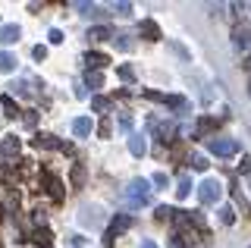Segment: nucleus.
<instances>
[{
    "label": "nucleus",
    "instance_id": "obj_1",
    "mask_svg": "<svg viewBox=\"0 0 251 248\" xmlns=\"http://www.w3.org/2000/svg\"><path fill=\"white\" fill-rule=\"evenodd\" d=\"M126 198H129L132 204H148V201H151V182L148 179H132L129 189H126Z\"/></svg>",
    "mask_w": 251,
    "mask_h": 248
},
{
    "label": "nucleus",
    "instance_id": "obj_2",
    "mask_svg": "<svg viewBox=\"0 0 251 248\" xmlns=\"http://www.w3.org/2000/svg\"><path fill=\"white\" fill-rule=\"evenodd\" d=\"M207 151L217 154V157H235V154H239V142H235V138H210Z\"/></svg>",
    "mask_w": 251,
    "mask_h": 248
},
{
    "label": "nucleus",
    "instance_id": "obj_3",
    "mask_svg": "<svg viewBox=\"0 0 251 248\" xmlns=\"http://www.w3.org/2000/svg\"><path fill=\"white\" fill-rule=\"evenodd\" d=\"M198 198H201V204H217V201L223 198V185L217 179H204L198 185Z\"/></svg>",
    "mask_w": 251,
    "mask_h": 248
},
{
    "label": "nucleus",
    "instance_id": "obj_4",
    "mask_svg": "<svg viewBox=\"0 0 251 248\" xmlns=\"http://www.w3.org/2000/svg\"><path fill=\"white\" fill-rule=\"evenodd\" d=\"M35 148H50V151H63L69 148L66 142H60L57 135H35Z\"/></svg>",
    "mask_w": 251,
    "mask_h": 248
},
{
    "label": "nucleus",
    "instance_id": "obj_5",
    "mask_svg": "<svg viewBox=\"0 0 251 248\" xmlns=\"http://www.w3.org/2000/svg\"><path fill=\"white\" fill-rule=\"evenodd\" d=\"M44 182H47V192H50V198L53 201H63V185H60V179L53 173H44Z\"/></svg>",
    "mask_w": 251,
    "mask_h": 248
},
{
    "label": "nucleus",
    "instance_id": "obj_6",
    "mask_svg": "<svg viewBox=\"0 0 251 248\" xmlns=\"http://www.w3.org/2000/svg\"><path fill=\"white\" fill-rule=\"evenodd\" d=\"M129 151L135 154V157H145V151H148V145H145V135L132 132V135H129Z\"/></svg>",
    "mask_w": 251,
    "mask_h": 248
},
{
    "label": "nucleus",
    "instance_id": "obj_7",
    "mask_svg": "<svg viewBox=\"0 0 251 248\" xmlns=\"http://www.w3.org/2000/svg\"><path fill=\"white\" fill-rule=\"evenodd\" d=\"M0 151L10 154V157L19 154V138H16V135H3V138H0Z\"/></svg>",
    "mask_w": 251,
    "mask_h": 248
},
{
    "label": "nucleus",
    "instance_id": "obj_8",
    "mask_svg": "<svg viewBox=\"0 0 251 248\" xmlns=\"http://www.w3.org/2000/svg\"><path fill=\"white\" fill-rule=\"evenodd\" d=\"M132 226V217H113V223H110V236H116V232H126V229H129Z\"/></svg>",
    "mask_w": 251,
    "mask_h": 248
},
{
    "label": "nucleus",
    "instance_id": "obj_9",
    "mask_svg": "<svg viewBox=\"0 0 251 248\" xmlns=\"http://www.w3.org/2000/svg\"><path fill=\"white\" fill-rule=\"evenodd\" d=\"M85 63H88V69H104L110 63V57H107V53H88Z\"/></svg>",
    "mask_w": 251,
    "mask_h": 248
},
{
    "label": "nucleus",
    "instance_id": "obj_10",
    "mask_svg": "<svg viewBox=\"0 0 251 248\" xmlns=\"http://www.w3.org/2000/svg\"><path fill=\"white\" fill-rule=\"evenodd\" d=\"M214 126H217V123L210 120V116H204V120H198V129H195V138H204V135H210V132H214Z\"/></svg>",
    "mask_w": 251,
    "mask_h": 248
},
{
    "label": "nucleus",
    "instance_id": "obj_11",
    "mask_svg": "<svg viewBox=\"0 0 251 248\" xmlns=\"http://www.w3.org/2000/svg\"><path fill=\"white\" fill-rule=\"evenodd\" d=\"M0 41H3V44L19 41V25H3V28H0Z\"/></svg>",
    "mask_w": 251,
    "mask_h": 248
},
{
    "label": "nucleus",
    "instance_id": "obj_12",
    "mask_svg": "<svg viewBox=\"0 0 251 248\" xmlns=\"http://www.w3.org/2000/svg\"><path fill=\"white\" fill-rule=\"evenodd\" d=\"M0 107H3V113L10 116V120H16V116H19V107H16V100H13L10 95H3V98H0Z\"/></svg>",
    "mask_w": 251,
    "mask_h": 248
},
{
    "label": "nucleus",
    "instance_id": "obj_13",
    "mask_svg": "<svg viewBox=\"0 0 251 248\" xmlns=\"http://www.w3.org/2000/svg\"><path fill=\"white\" fill-rule=\"evenodd\" d=\"M88 38L91 41H107V38H113V32L107 25H94V28H88Z\"/></svg>",
    "mask_w": 251,
    "mask_h": 248
},
{
    "label": "nucleus",
    "instance_id": "obj_14",
    "mask_svg": "<svg viewBox=\"0 0 251 248\" xmlns=\"http://www.w3.org/2000/svg\"><path fill=\"white\" fill-rule=\"evenodd\" d=\"M73 132L75 135H88L91 132V120H88V116H78V120H73Z\"/></svg>",
    "mask_w": 251,
    "mask_h": 248
},
{
    "label": "nucleus",
    "instance_id": "obj_15",
    "mask_svg": "<svg viewBox=\"0 0 251 248\" xmlns=\"http://www.w3.org/2000/svg\"><path fill=\"white\" fill-rule=\"evenodd\" d=\"M141 35H145L148 41H160V28H157L154 22H141Z\"/></svg>",
    "mask_w": 251,
    "mask_h": 248
},
{
    "label": "nucleus",
    "instance_id": "obj_16",
    "mask_svg": "<svg viewBox=\"0 0 251 248\" xmlns=\"http://www.w3.org/2000/svg\"><path fill=\"white\" fill-rule=\"evenodd\" d=\"M35 242L41 245V248H50V245H53V236H50V229H44V226H41V229L35 232Z\"/></svg>",
    "mask_w": 251,
    "mask_h": 248
},
{
    "label": "nucleus",
    "instance_id": "obj_17",
    "mask_svg": "<svg viewBox=\"0 0 251 248\" xmlns=\"http://www.w3.org/2000/svg\"><path fill=\"white\" fill-rule=\"evenodd\" d=\"M13 69H16V57H13V53H0V73H13Z\"/></svg>",
    "mask_w": 251,
    "mask_h": 248
},
{
    "label": "nucleus",
    "instance_id": "obj_18",
    "mask_svg": "<svg viewBox=\"0 0 251 248\" xmlns=\"http://www.w3.org/2000/svg\"><path fill=\"white\" fill-rule=\"evenodd\" d=\"M192 189H195V185H192V179H188V176H182V179H179V189H176V195H179V198H188V195H192Z\"/></svg>",
    "mask_w": 251,
    "mask_h": 248
},
{
    "label": "nucleus",
    "instance_id": "obj_19",
    "mask_svg": "<svg viewBox=\"0 0 251 248\" xmlns=\"http://www.w3.org/2000/svg\"><path fill=\"white\" fill-rule=\"evenodd\" d=\"M73 185H75V189H82V185H85V167L82 164L73 167Z\"/></svg>",
    "mask_w": 251,
    "mask_h": 248
},
{
    "label": "nucleus",
    "instance_id": "obj_20",
    "mask_svg": "<svg viewBox=\"0 0 251 248\" xmlns=\"http://www.w3.org/2000/svg\"><path fill=\"white\" fill-rule=\"evenodd\" d=\"M220 220H223L226 226H229V223H235V211H232L229 204H226V207H220Z\"/></svg>",
    "mask_w": 251,
    "mask_h": 248
},
{
    "label": "nucleus",
    "instance_id": "obj_21",
    "mask_svg": "<svg viewBox=\"0 0 251 248\" xmlns=\"http://www.w3.org/2000/svg\"><path fill=\"white\" fill-rule=\"evenodd\" d=\"M235 44H239V48H248V44H251V35L242 32V28H235Z\"/></svg>",
    "mask_w": 251,
    "mask_h": 248
},
{
    "label": "nucleus",
    "instance_id": "obj_22",
    "mask_svg": "<svg viewBox=\"0 0 251 248\" xmlns=\"http://www.w3.org/2000/svg\"><path fill=\"white\" fill-rule=\"evenodd\" d=\"M113 41L120 44V50H132V41H129V35H113Z\"/></svg>",
    "mask_w": 251,
    "mask_h": 248
},
{
    "label": "nucleus",
    "instance_id": "obj_23",
    "mask_svg": "<svg viewBox=\"0 0 251 248\" xmlns=\"http://www.w3.org/2000/svg\"><path fill=\"white\" fill-rule=\"evenodd\" d=\"M192 167L195 170H207V157H204V154H195V157H192Z\"/></svg>",
    "mask_w": 251,
    "mask_h": 248
},
{
    "label": "nucleus",
    "instance_id": "obj_24",
    "mask_svg": "<svg viewBox=\"0 0 251 248\" xmlns=\"http://www.w3.org/2000/svg\"><path fill=\"white\" fill-rule=\"evenodd\" d=\"M91 107H94V110H107L110 100H107V98H91Z\"/></svg>",
    "mask_w": 251,
    "mask_h": 248
},
{
    "label": "nucleus",
    "instance_id": "obj_25",
    "mask_svg": "<svg viewBox=\"0 0 251 248\" xmlns=\"http://www.w3.org/2000/svg\"><path fill=\"white\" fill-rule=\"evenodd\" d=\"M88 85H91V88H100V85H104L100 73H88Z\"/></svg>",
    "mask_w": 251,
    "mask_h": 248
},
{
    "label": "nucleus",
    "instance_id": "obj_26",
    "mask_svg": "<svg viewBox=\"0 0 251 248\" xmlns=\"http://www.w3.org/2000/svg\"><path fill=\"white\" fill-rule=\"evenodd\" d=\"M47 38H50V44H60L63 41V32H60V28H50V35H47Z\"/></svg>",
    "mask_w": 251,
    "mask_h": 248
},
{
    "label": "nucleus",
    "instance_id": "obj_27",
    "mask_svg": "<svg viewBox=\"0 0 251 248\" xmlns=\"http://www.w3.org/2000/svg\"><path fill=\"white\" fill-rule=\"evenodd\" d=\"M98 135H100V138H107V135H110V120H104V123L98 126Z\"/></svg>",
    "mask_w": 251,
    "mask_h": 248
},
{
    "label": "nucleus",
    "instance_id": "obj_28",
    "mask_svg": "<svg viewBox=\"0 0 251 248\" xmlns=\"http://www.w3.org/2000/svg\"><path fill=\"white\" fill-rule=\"evenodd\" d=\"M120 75H123L126 82H132V75H135V73H132V66H123V69H120Z\"/></svg>",
    "mask_w": 251,
    "mask_h": 248
},
{
    "label": "nucleus",
    "instance_id": "obj_29",
    "mask_svg": "<svg viewBox=\"0 0 251 248\" xmlns=\"http://www.w3.org/2000/svg\"><path fill=\"white\" fill-rule=\"evenodd\" d=\"M151 182H154V185H167V173H154Z\"/></svg>",
    "mask_w": 251,
    "mask_h": 248
},
{
    "label": "nucleus",
    "instance_id": "obj_30",
    "mask_svg": "<svg viewBox=\"0 0 251 248\" xmlns=\"http://www.w3.org/2000/svg\"><path fill=\"white\" fill-rule=\"evenodd\" d=\"M31 53H35V60H44V57H47V48H41V44H38V48L31 50Z\"/></svg>",
    "mask_w": 251,
    "mask_h": 248
},
{
    "label": "nucleus",
    "instance_id": "obj_31",
    "mask_svg": "<svg viewBox=\"0 0 251 248\" xmlns=\"http://www.w3.org/2000/svg\"><path fill=\"white\" fill-rule=\"evenodd\" d=\"M116 10H120V16H129L132 6H129V3H116Z\"/></svg>",
    "mask_w": 251,
    "mask_h": 248
},
{
    "label": "nucleus",
    "instance_id": "obj_32",
    "mask_svg": "<svg viewBox=\"0 0 251 248\" xmlns=\"http://www.w3.org/2000/svg\"><path fill=\"white\" fill-rule=\"evenodd\" d=\"M141 248H157V245L154 242H141Z\"/></svg>",
    "mask_w": 251,
    "mask_h": 248
},
{
    "label": "nucleus",
    "instance_id": "obj_33",
    "mask_svg": "<svg viewBox=\"0 0 251 248\" xmlns=\"http://www.w3.org/2000/svg\"><path fill=\"white\" fill-rule=\"evenodd\" d=\"M0 220H3V207H0Z\"/></svg>",
    "mask_w": 251,
    "mask_h": 248
}]
</instances>
